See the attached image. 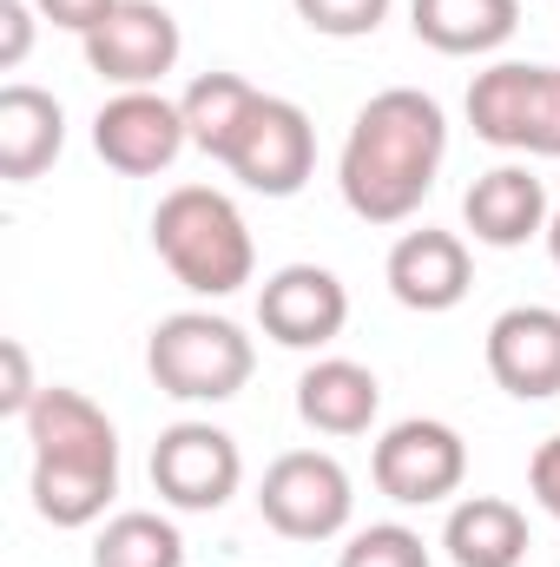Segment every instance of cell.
Wrapping results in <instances>:
<instances>
[{"instance_id":"obj_1","label":"cell","mask_w":560,"mask_h":567,"mask_svg":"<svg viewBox=\"0 0 560 567\" xmlns=\"http://www.w3.org/2000/svg\"><path fill=\"white\" fill-rule=\"evenodd\" d=\"M442 158H448L442 106L416 86H390L356 113V126L343 140V158H336L343 205L363 225H403L422 212Z\"/></svg>"},{"instance_id":"obj_2","label":"cell","mask_w":560,"mask_h":567,"mask_svg":"<svg viewBox=\"0 0 560 567\" xmlns=\"http://www.w3.org/2000/svg\"><path fill=\"white\" fill-rule=\"evenodd\" d=\"M33 442V508L53 528H93L120 495V429L106 410L66 383H46L20 416Z\"/></svg>"},{"instance_id":"obj_3","label":"cell","mask_w":560,"mask_h":567,"mask_svg":"<svg viewBox=\"0 0 560 567\" xmlns=\"http://www.w3.org/2000/svg\"><path fill=\"white\" fill-rule=\"evenodd\" d=\"M152 251L165 258L172 278L185 290H198V297H231L258 271V245H251L245 212L225 192H211V185H178V192L158 198Z\"/></svg>"},{"instance_id":"obj_4","label":"cell","mask_w":560,"mask_h":567,"mask_svg":"<svg viewBox=\"0 0 560 567\" xmlns=\"http://www.w3.org/2000/svg\"><path fill=\"white\" fill-rule=\"evenodd\" d=\"M145 370L165 396L178 403H231L251 370H258V350L251 337L231 323V317H211V310H178L152 330L145 343Z\"/></svg>"},{"instance_id":"obj_5","label":"cell","mask_w":560,"mask_h":567,"mask_svg":"<svg viewBox=\"0 0 560 567\" xmlns=\"http://www.w3.org/2000/svg\"><path fill=\"white\" fill-rule=\"evenodd\" d=\"M468 126H475V140L501 145V152L560 158V66L501 60V66L475 73V86H468Z\"/></svg>"},{"instance_id":"obj_6","label":"cell","mask_w":560,"mask_h":567,"mask_svg":"<svg viewBox=\"0 0 560 567\" xmlns=\"http://www.w3.org/2000/svg\"><path fill=\"white\" fill-rule=\"evenodd\" d=\"M258 515L278 528L283 542H330V535H343L350 515H356L350 468L336 455H323V449H290L258 482Z\"/></svg>"},{"instance_id":"obj_7","label":"cell","mask_w":560,"mask_h":567,"mask_svg":"<svg viewBox=\"0 0 560 567\" xmlns=\"http://www.w3.org/2000/svg\"><path fill=\"white\" fill-rule=\"evenodd\" d=\"M225 172L245 185V192H265V198H297L317 172V126L297 100L265 93L258 113L245 120L238 145L225 152Z\"/></svg>"},{"instance_id":"obj_8","label":"cell","mask_w":560,"mask_h":567,"mask_svg":"<svg viewBox=\"0 0 560 567\" xmlns=\"http://www.w3.org/2000/svg\"><path fill=\"white\" fill-rule=\"evenodd\" d=\"M245 482V455L225 429L211 423H172L152 442V488L185 508V515H211L238 495Z\"/></svg>"},{"instance_id":"obj_9","label":"cell","mask_w":560,"mask_h":567,"mask_svg":"<svg viewBox=\"0 0 560 567\" xmlns=\"http://www.w3.org/2000/svg\"><path fill=\"white\" fill-rule=\"evenodd\" d=\"M370 475H376V488H383L390 502H403V508L448 502V495L462 488V475H468V442L448 423H435V416H409V423H396L376 442Z\"/></svg>"},{"instance_id":"obj_10","label":"cell","mask_w":560,"mask_h":567,"mask_svg":"<svg viewBox=\"0 0 560 567\" xmlns=\"http://www.w3.org/2000/svg\"><path fill=\"white\" fill-rule=\"evenodd\" d=\"M178 20L158 7V0H120L93 33H86V66L126 93L158 86L172 66H178Z\"/></svg>"},{"instance_id":"obj_11","label":"cell","mask_w":560,"mask_h":567,"mask_svg":"<svg viewBox=\"0 0 560 567\" xmlns=\"http://www.w3.org/2000/svg\"><path fill=\"white\" fill-rule=\"evenodd\" d=\"M185 145H191V133H185L178 100H158L152 86L113 93V100L100 106V120H93V152H100L113 172H126V178L165 172Z\"/></svg>"},{"instance_id":"obj_12","label":"cell","mask_w":560,"mask_h":567,"mask_svg":"<svg viewBox=\"0 0 560 567\" xmlns=\"http://www.w3.org/2000/svg\"><path fill=\"white\" fill-rule=\"evenodd\" d=\"M258 323L283 350H323L350 323V290L323 265H283L278 278H265V290H258Z\"/></svg>"},{"instance_id":"obj_13","label":"cell","mask_w":560,"mask_h":567,"mask_svg":"<svg viewBox=\"0 0 560 567\" xmlns=\"http://www.w3.org/2000/svg\"><path fill=\"white\" fill-rule=\"evenodd\" d=\"M488 377L521 396L548 403L560 396V310L554 303H515L488 323Z\"/></svg>"},{"instance_id":"obj_14","label":"cell","mask_w":560,"mask_h":567,"mask_svg":"<svg viewBox=\"0 0 560 567\" xmlns=\"http://www.w3.org/2000/svg\"><path fill=\"white\" fill-rule=\"evenodd\" d=\"M468 284H475V265H468V245L455 231L422 225V231L396 238V251H390V290H396L403 310H422V317L455 310L468 297Z\"/></svg>"},{"instance_id":"obj_15","label":"cell","mask_w":560,"mask_h":567,"mask_svg":"<svg viewBox=\"0 0 560 567\" xmlns=\"http://www.w3.org/2000/svg\"><path fill=\"white\" fill-rule=\"evenodd\" d=\"M462 218H468L475 245L515 251V245L541 238L554 212H548V185H541L528 165H495V172H481V178L468 185V198H462Z\"/></svg>"},{"instance_id":"obj_16","label":"cell","mask_w":560,"mask_h":567,"mask_svg":"<svg viewBox=\"0 0 560 567\" xmlns=\"http://www.w3.org/2000/svg\"><path fill=\"white\" fill-rule=\"evenodd\" d=\"M376 410H383V383L350 357H323L297 377V416L317 435H363Z\"/></svg>"},{"instance_id":"obj_17","label":"cell","mask_w":560,"mask_h":567,"mask_svg":"<svg viewBox=\"0 0 560 567\" xmlns=\"http://www.w3.org/2000/svg\"><path fill=\"white\" fill-rule=\"evenodd\" d=\"M60 145H66V113H60V100L13 80V86L0 93V178H13V185L40 178V172L60 158Z\"/></svg>"},{"instance_id":"obj_18","label":"cell","mask_w":560,"mask_h":567,"mask_svg":"<svg viewBox=\"0 0 560 567\" xmlns=\"http://www.w3.org/2000/svg\"><path fill=\"white\" fill-rule=\"evenodd\" d=\"M442 548L455 567H521L535 535H528V515L501 495H468L455 502L448 528H442Z\"/></svg>"},{"instance_id":"obj_19","label":"cell","mask_w":560,"mask_h":567,"mask_svg":"<svg viewBox=\"0 0 560 567\" xmlns=\"http://www.w3.org/2000/svg\"><path fill=\"white\" fill-rule=\"evenodd\" d=\"M409 27L435 53H495L521 27V0H409Z\"/></svg>"},{"instance_id":"obj_20","label":"cell","mask_w":560,"mask_h":567,"mask_svg":"<svg viewBox=\"0 0 560 567\" xmlns=\"http://www.w3.org/2000/svg\"><path fill=\"white\" fill-rule=\"evenodd\" d=\"M258 86L251 80H238V73H198L191 86H185V100H178V113H185V133L191 145L205 152V158H218L225 165V152L238 145L245 133V120L258 113Z\"/></svg>"},{"instance_id":"obj_21","label":"cell","mask_w":560,"mask_h":567,"mask_svg":"<svg viewBox=\"0 0 560 567\" xmlns=\"http://www.w3.org/2000/svg\"><path fill=\"white\" fill-rule=\"evenodd\" d=\"M93 567H185V535L152 508H126L100 528Z\"/></svg>"},{"instance_id":"obj_22","label":"cell","mask_w":560,"mask_h":567,"mask_svg":"<svg viewBox=\"0 0 560 567\" xmlns=\"http://www.w3.org/2000/svg\"><path fill=\"white\" fill-rule=\"evenodd\" d=\"M297 20L323 40H363L390 20V0H290Z\"/></svg>"},{"instance_id":"obj_23","label":"cell","mask_w":560,"mask_h":567,"mask_svg":"<svg viewBox=\"0 0 560 567\" xmlns=\"http://www.w3.org/2000/svg\"><path fill=\"white\" fill-rule=\"evenodd\" d=\"M336 567H428V548H422L416 528H403V522H383V528H363Z\"/></svg>"},{"instance_id":"obj_24","label":"cell","mask_w":560,"mask_h":567,"mask_svg":"<svg viewBox=\"0 0 560 567\" xmlns=\"http://www.w3.org/2000/svg\"><path fill=\"white\" fill-rule=\"evenodd\" d=\"M0 363H7V383H0V416H27L40 403V383H33V363H27V343H0Z\"/></svg>"},{"instance_id":"obj_25","label":"cell","mask_w":560,"mask_h":567,"mask_svg":"<svg viewBox=\"0 0 560 567\" xmlns=\"http://www.w3.org/2000/svg\"><path fill=\"white\" fill-rule=\"evenodd\" d=\"M33 13H40V7H27V0H0V66H20V60H27V47H33Z\"/></svg>"},{"instance_id":"obj_26","label":"cell","mask_w":560,"mask_h":567,"mask_svg":"<svg viewBox=\"0 0 560 567\" xmlns=\"http://www.w3.org/2000/svg\"><path fill=\"white\" fill-rule=\"evenodd\" d=\"M33 7H40L53 27H66V33H80V40H86V33H93L120 0H33Z\"/></svg>"},{"instance_id":"obj_27","label":"cell","mask_w":560,"mask_h":567,"mask_svg":"<svg viewBox=\"0 0 560 567\" xmlns=\"http://www.w3.org/2000/svg\"><path fill=\"white\" fill-rule=\"evenodd\" d=\"M528 488H535V502L560 522V435H548V442L535 449V462H528Z\"/></svg>"},{"instance_id":"obj_28","label":"cell","mask_w":560,"mask_h":567,"mask_svg":"<svg viewBox=\"0 0 560 567\" xmlns=\"http://www.w3.org/2000/svg\"><path fill=\"white\" fill-rule=\"evenodd\" d=\"M541 238H548V258H554V265H560V212H554V218H548V231H541Z\"/></svg>"}]
</instances>
